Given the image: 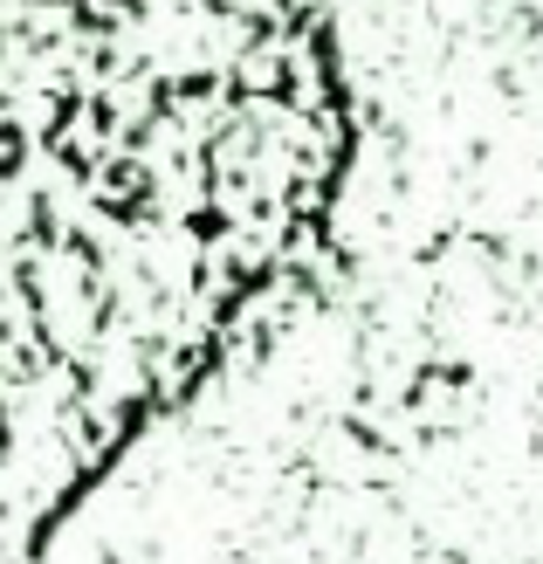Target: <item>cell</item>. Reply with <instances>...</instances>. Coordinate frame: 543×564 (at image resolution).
Instances as JSON below:
<instances>
[{
  "instance_id": "1",
  "label": "cell",
  "mask_w": 543,
  "mask_h": 564,
  "mask_svg": "<svg viewBox=\"0 0 543 564\" xmlns=\"http://www.w3.org/2000/svg\"><path fill=\"white\" fill-rule=\"evenodd\" d=\"M351 152L317 0H0V564L309 275Z\"/></svg>"
}]
</instances>
